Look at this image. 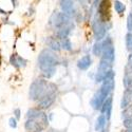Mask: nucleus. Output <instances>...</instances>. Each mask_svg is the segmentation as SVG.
I'll return each mask as SVG.
<instances>
[{
  "label": "nucleus",
  "mask_w": 132,
  "mask_h": 132,
  "mask_svg": "<svg viewBox=\"0 0 132 132\" xmlns=\"http://www.w3.org/2000/svg\"><path fill=\"white\" fill-rule=\"evenodd\" d=\"M57 87L48 82L45 79H36L32 82L29 91V96L32 101H41L45 97L56 94Z\"/></svg>",
  "instance_id": "obj_1"
},
{
  "label": "nucleus",
  "mask_w": 132,
  "mask_h": 132,
  "mask_svg": "<svg viewBox=\"0 0 132 132\" xmlns=\"http://www.w3.org/2000/svg\"><path fill=\"white\" fill-rule=\"evenodd\" d=\"M58 63H59L58 58L52 51L46 49L40 52L38 56V67L41 70V72L56 68Z\"/></svg>",
  "instance_id": "obj_2"
},
{
  "label": "nucleus",
  "mask_w": 132,
  "mask_h": 132,
  "mask_svg": "<svg viewBox=\"0 0 132 132\" xmlns=\"http://www.w3.org/2000/svg\"><path fill=\"white\" fill-rule=\"evenodd\" d=\"M50 24L55 29L60 30L72 23H71V18L68 15H65L62 12H55L50 18Z\"/></svg>",
  "instance_id": "obj_3"
},
{
  "label": "nucleus",
  "mask_w": 132,
  "mask_h": 132,
  "mask_svg": "<svg viewBox=\"0 0 132 132\" xmlns=\"http://www.w3.org/2000/svg\"><path fill=\"white\" fill-rule=\"evenodd\" d=\"M103 54H102V59L108 61L109 63L113 64L115 59V50L113 47L112 39L110 37H107L103 42Z\"/></svg>",
  "instance_id": "obj_4"
},
{
  "label": "nucleus",
  "mask_w": 132,
  "mask_h": 132,
  "mask_svg": "<svg viewBox=\"0 0 132 132\" xmlns=\"http://www.w3.org/2000/svg\"><path fill=\"white\" fill-rule=\"evenodd\" d=\"M92 30H93L94 38L97 40V42L105 38L107 29H106L105 22L101 19V17L97 14H96V16L94 17V19L92 21Z\"/></svg>",
  "instance_id": "obj_5"
},
{
  "label": "nucleus",
  "mask_w": 132,
  "mask_h": 132,
  "mask_svg": "<svg viewBox=\"0 0 132 132\" xmlns=\"http://www.w3.org/2000/svg\"><path fill=\"white\" fill-rule=\"evenodd\" d=\"M27 117H28V119L41 120V122H43L47 126H48V124H49V120H48L47 115L45 114V112L41 111V110L38 109V108H32V109L28 110Z\"/></svg>",
  "instance_id": "obj_6"
},
{
  "label": "nucleus",
  "mask_w": 132,
  "mask_h": 132,
  "mask_svg": "<svg viewBox=\"0 0 132 132\" xmlns=\"http://www.w3.org/2000/svg\"><path fill=\"white\" fill-rule=\"evenodd\" d=\"M47 127V125L41 120H34V119H27L24 124V128L29 132H41Z\"/></svg>",
  "instance_id": "obj_7"
},
{
  "label": "nucleus",
  "mask_w": 132,
  "mask_h": 132,
  "mask_svg": "<svg viewBox=\"0 0 132 132\" xmlns=\"http://www.w3.org/2000/svg\"><path fill=\"white\" fill-rule=\"evenodd\" d=\"M109 6H110L109 1H101L100 5H98L97 15L101 17V19L104 21L105 23L109 20Z\"/></svg>",
  "instance_id": "obj_8"
},
{
  "label": "nucleus",
  "mask_w": 132,
  "mask_h": 132,
  "mask_svg": "<svg viewBox=\"0 0 132 132\" xmlns=\"http://www.w3.org/2000/svg\"><path fill=\"white\" fill-rule=\"evenodd\" d=\"M60 7L62 10V13L68 15L69 17L74 15V2L71 0H64L60 1Z\"/></svg>",
  "instance_id": "obj_9"
},
{
  "label": "nucleus",
  "mask_w": 132,
  "mask_h": 132,
  "mask_svg": "<svg viewBox=\"0 0 132 132\" xmlns=\"http://www.w3.org/2000/svg\"><path fill=\"white\" fill-rule=\"evenodd\" d=\"M55 100H56V94H53V95H50V96L45 97L43 100H41V101L38 102V109H40L41 111H42V110H46V109L50 108L54 104Z\"/></svg>",
  "instance_id": "obj_10"
},
{
  "label": "nucleus",
  "mask_w": 132,
  "mask_h": 132,
  "mask_svg": "<svg viewBox=\"0 0 132 132\" xmlns=\"http://www.w3.org/2000/svg\"><path fill=\"white\" fill-rule=\"evenodd\" d=\"M112 97L111 96H109L107 100L105 101V103H104V105L102 106V108H101V112H102V114H104L106 117H107V119H109L110 118V116H111V110H112Z\"/></svg>",
  "instance_id": "obj_11"
},
{
  "label": "nucleus",
  "mask_w": 132,
  "mask_h": 132,
  "mask_svg": "<svg viewBox=\"0 0 132 132\" xmlns=\"http://www.w3.org/2000/svg\"><path fill=\"white\" fill-rule=\"evenodd\" d=\"M10 61H11V63H12L15 68H17V69H19V68H22V67H26L27 65V60L24 59V58H22L21 56H19L18 54H13L12 56H11V58H10Z\"/></svg>",
  "instance_id": "obj_12"
},
{
  "label": "nucleus",
  "mask_w": 132,
  "mask_h": 132,
  "mask_svg": "<svg viewBox=\"0 0 132 132\" xmlns=\"http://www.w3.org/2000/svg\"><path fill=\"white\" fill-rule=\"evenodd\" d=\"M91 64H92V59L90 55H85L77 61V67L79 70H88Z\"/></svg>",
  "instance_id": "obj_13"
},
{
  "label": "nucleus",
  "mask_w": 132,
  "mask_h": 132,
  "mask_svg": "<svg viewBox=\"0 0 132 132\" xmlns=\"http://www.w3.org/2000/svg\"><path fill=\"white\" fill-rule=\"evenodd\" d=\"M105 101H106L105 98H104L100 93L97 92V93L93 96V98H92L91 105H92L93 109H95V110H101V108H102V106L104 105Z\"/></svg>",
  "instance_id": "obj_14"
},
{
  "label": "nucleus",
  "mask_w": 132,
  "mask_h": 132,
  "mask_svg": "<svg viewBox=\"0 0 132 132\" xmlns=\"http://www.w3.org/2000/svg\"><path fill=\"white\" fill-rule=\"evenodd\" d=\"M73 28H74V26H73V24H70V26L65 27V28H62V29H60V30H57V32H56L57 38H59V39H61V40L68 38L69 34L71 33V30H72Z\"/></svg>",
  "instance_id": "obj_15"
},
{
  "label": "nucleus",
  "mask_w": 132,
  "mask_h": 132,
  "mask_svg": "<svg viewBox=\"0 0 132 132\" xmlns=\"http://www.w3.org/2000/svg\"><path fill=\"white\" fill-rule=\"evenodd\" d=\"M47 43H48V46H49L53 51L58 52V51L61 49V47H60V41H59L58 39H56V38L49 37V38L47 39Z\"/></svg>",
  "instance_id": "obj_16"
},
{
  "label": "nucleus",
  "mask_w": 132,
  "mask_h": 132,
  "mask_svg": "<svg viewBox=\"0 0 132 132\" xmlns=\"http://www.w3.org/2000/svg\"><path fill=\"white\" fill-rule=\"evenodd\" d=\"M106 122H107V118L104 114H101L96 118V123H95V130L98 132V131H102L103 128L105 127L106 125Z\"/></svg>",
  "instance_id": "obj_17"
},
{
  "label": "nucleus",
  "mask_w": 132,
  "mask_h": 132,
  "mask_svg": "<svg viewBox=\"0 0 132 132\" xmlns=\"http://www.w3.org/2000/svg\"><path fill=\"white\" fill-rule=\"evenodd\" d=\"M93 54L95 56H102L103 54V45L102 42H95L94 46H93Z\"/></svg>",
  "instance_id": "obj_18"
},
{
  "label": "nucleus",
  "mask_w": 132,
  "mask_h": 132,
  "mask_svg": "<svg viewBox=\"0 0 132 132\" xmlns=\"http://www.w3.org/2000/svg\"><path fill=\"white\" fill-rule=\"evenodd\" d=\"M60 47H61V49H63L65 51H71L72 50V42L69 38L62 39L60 41Z\"/></svg>",
  "instance_id": "obj_19"
},
{
  "label": "nucleus",
  "mask_w": 132,
  "mask_h": 132,
  "mask_svg": "<svg viewBox=\"0 0 132 132\" xmlns=\"http://www.w3.org/2000/svg\"><path fill=\"white\" fill-rule=\"evenodd\" d=\"M114 9H115V11H116V13L123 14V13L125 12V10H126V6H125V4H123L120 1L116 0V1H114Z\"/></svg>",
  "instance_id": "obj_20"
},
{
  "label": "nucleus",
  "mask_w": 132,
  "mask_h": 132,
  "mask_svg": "<svg viewBox=\"0 0 132 132\" xmlns=\"http://www.w3.org/2000/svg\"><path fill=\"white\" fill-rule=\"evenodd\" d=\"M132 74V54H130L128 56V61L126 65V75Z\"/></svg>",
  "instance_id": "obj_21"
},
{
  "label": "nucleus",
  "mask_w": 132,
  "mask_h": 132,
  "mask_svg": "<svg viewBox=\"0 0 132 132\" xmlns=\"http://www.w3.org/2000/svg\"><path fill=\"white\" fill-rule=\"evenodd\" d=\"M126 46L128 51H130L132 54V33H128L126 35Z\"/></svg>",
  "instance_id": "obj_22"
},
{
  "label": "nucleus",
  "mask_w": 132,
  "mask_h": 132,
  "mask_svg": "<svg viewBox=\"0 0 132 132\" xmlns=\"http://www.w3.org/2000/svg\"><path fill=\"white\" fill-rule=\"evenodd\" d=\"M124 86L126 89H128V88L132 87V74L130 75H125V77H124Z\"/></svg>",
  "instance_id": "obj_23"
},
{
  "label": "nucleus",
  "mask_w": 132,
  "mask_h": 132,
  "mask_svg": "<svg viewBox=\"0 0 132 132\" xmlns=\"http://www.w3.org/2000/svg\"><path fill=\"white\" fill-rule=\"evenodd\" d=\"M55 71H56V68H54V69H50V70H47V71H43V72H41L42 73V75L45 76L46 78H51L52 76L55 74Z\"/></svg>",
  "instance_id": "obj_24"
},
{
  "label": "nucleus",
  "mask_w": 132,
  "mask_h": 132,
  "mask_svg": "<svg viewBox=\"0 0 132 132\" xmlns=\"http://www.w3.org/2000/svg\"><path fill=\"white\" fill-rule=\"evenodd\" d=\"M123 117L126 118H132V106H130L129 108L125 109L123 111Z\"/></svg>",
  "instance_id": "obj_25"
},
{
  "label": "nucleus",
  "mask_w": 132,
  "mask_h": 132,
  "mask_svg": "<svg viewBox=\"0 0 132 132\" xmlns=\"http://www.w3.org/2000/svg\"><path fill=\"white\" fill-rule=\"evenodd\" d=\"M127 28L129 33H132V14H129L127 17Z\"/></svg>",
  "instance_id": "obj_26"
},
{
  "label": "nucleus",
  "mask_w": 132,
  "mask_h": 132,
  "mask_svg": "<svg viewBox=\"0 0 132 132\" xmlns=\"http://www.w3.org/2000/svg\"><path fill=\"white\" fill-rule=\"evenodd\" d=\"M123 125H124L125 128L131 129V128H132V118H126V119H124Z\"/></svg>",
  "instance_id": "obj_27"
},
{
  "label": "nucleus",
  "mask_w": 132,
  "mask_h": 132,
  "mask_svg": "<svg viewBox=\"0 0 132 132\" xmlns=\"http://www.w3.org/2000/svg\"><path fill=\"white\" fill-rule=\"evenodd\" d=\"M9 124H10L11 128H16L17 127V119L15 117H11L9 119Z\"/></svg>",
  "instance_id": "obj_28"
},
{
  "label": "nucleus",
  "mask_w": 132,
  "mask_h": 132,
  "mask_svg": "<svg viewBox=\"0 0 132 132\" xmlns=\"http://www.w3.org/2000/svg\"><path fill=\"white\" fill-rule=\"evenodd\" d=\"M14 115H15V118L16 119H19L20 118V109H15L14 110Z\"/></svg>",
  "instance_id": "obj_29"
},
{
  "label": "nucleus",
  "mask_w": 132,
  "mask_h": 132,
  "mask_svg": "<svg viewBox=\"0 0 132 132\" xmlns=\"http://www.w3.org/2000/svg\"><path fill=\"white\" fill-rule=\"evenodd\" d=\"M0 13H1L2 15H5V14H7L9 12H5V11H3V10H2L1 7H0Z\"/></svg>",
  "instance_id": "obj_30"
},
{
  "label": "nucleus",
  "mask_w": 132,
  "mask_h": 132,
  "mask_svg": "<svg viewBox=\"0 0 132 132\" xmlns=\"http://www.w3.org/2000/svg\"><path fill=\"white\" fill-rule=\"evenodd\" d=\"M125 132H132V128H131V129H127Z\"/></svg>",
  "instance_id": "obj_31"
},
{
  "label": "nucleus",
  "mask_w": 132,
  "mask_h": 132,
  "mask_svg": "<svg viewBox=\"0 0 132 132\" xmlns=\"http://www.w3.org/2000/svg\"><path fill=\"white\" fill-rule=\"evenodd\" d=\"M0 64H1V58H0Z\"/></svg>",
  "instance_id": "obj_32"
},
{
  "label": "nucleus",
  "mask_w": 132,
  "mask_h": 132,
  "mask_svg": "<svg viewBox=\"0 0 132 132\" xmlns=\"http://www.w3.org/2000/svg\"><path fill=\"white\" fill-rule=\"evenodd\" d=\"M131 14H132V11H131Z\"/></svg>",
  "instance_id": "obj_33"
},
{
  "label": "nucleus",
  "mask_w": 132,
  "mask_h": 132,
  "mask_svg": "<svg viewBox=\"0 0 132 132\" xmlns=\"http://www.w3.org/2000/svg\"><path fill=\"white\" fill-rule=\"evenodd\" d=\"M131 4H132V1H131Z\"/></svg>",
  "instance_id": "obj_34"
}]
</instances>
